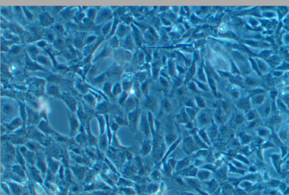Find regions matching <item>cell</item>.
<instances>
[{
  "mask_svg": "<svg viewBox=\"0 0 289 195\" xmlns=\"http://www.w3.org/2000/svg\"><path fill=\"white\" fill-rule=\"evenodd\" d=\"M153 157L157 161L162 160L165 154V144L163 137L157 134L153 138Z\"/></svg>",
  "mask_w": 289,
  "mask_h": 195,
  "instance_id": "6da1fadb",
  "label": "cell"
},
{
  "mask_svg": "<svg viewBox=\"0 0 289 195\" xmlns=\"http://www.w3.org/2000/svg\"><path fill=\"white\" fill-rule=\"evenodd\" d=\"M36 166L41 173L43 178L47 172V163L46 156L44 151H39L36 152Z\"/></svg>",
  "mask_w": 289,
  "mask_h": 195,
  "instance_id": "7a4b0ae2",
  "label": "cell"
},
{
  "mask_svg": "<svg viewBox=\"0 0 289 195\" xmlns=\"http://www.w3.org/2000/svg\"><path fill=\"white\" fill-rule=\"evenodd\" d=\"M67 114L70 126V138H72L78 135V132L80 130L81 125H80V121L77 115L70 111L67 112Z\"/></svg>",
  "mask_w": 289,
  "mask_h": 195,
  "instance_id": "3957f363",
  "label": "cell"
},
{
  "mask_svg": "<svg viewBox=\"0 0 289 195\" xmlns=\"http://www.w3.org/2000/svg\"><path fill=\"white\" fill-rule=\"evenodd\" d=\"M183 149L185 152L189 155L197 153L199 150H200L191 136L184 138Z\"/></svg>",
  "mask_w": 289,
  "mask_h": 195,
  "instance_id": "277c9868",
  "label": "cell"
},
{
  "mask_svg": "<svg viewBox=\"0 0 289 195\" xmlns=\"http://www.w3.org/2000/svg\"><path fill=\"white\" fill-rule=\"evenodd\" d=\"M141 115V111L138 109H136L133 111L128 114V126L132 131H136L137 129L139 119Z\"/></svg>",
  "mask_w": 289,
  "mask_h": 195,
  "instance_id": "5b68a950",
  "label": "cell"
},
{
  "mask_svg": "<svg viewBox=\"0 0 289 195\" xmlns=\"http://www.w3.org/2000/svg\"><path fill=\"white\" fill-rule=\"evenodd\" d=\"M1 140L2 141H9L13 144H25L28 141V139L25 136H21L15 134H5L4 136H2Z\"/></svg>",
  "mask_w": 289,
  "mask_h": 195,
  "instance_id": "8992f818",
  "label": "cell"
},
{
  "mask_svg": "<svg viewBox=\"0 0 289 195\" xmlns=\"http://www.w3.org/2000/svg\"><path fill=\"white\" fill-rule=\"evenodd\" d=\"M18 148L21 154L25 160L27 164L35 166L36 164V152L29 150L25 146H21Z\"/></svg>",
  "mask_w": 289,
  "mask_h": 195,
  "instance_id": "52a82bcc",
  "label": "cell"
},
{
  "mask_svg": "<svg viewBox=\"0 0 289 195\" xmlns=\"http://www.w3.org/2000/svg\"><path fill=\"white\" fill-rule=\"evenodd\" d=\"M26 110L27 115L26 125L29 126H34L37 124H39L41 121L40 120L41 117L40 116V114L29 107H26Z\"/></svg>",
  "mask_w": 289,
  "mask_h": 195,
  "instance_id": "ba28073f",
  "label": "cell"
},
{
  "mask_svg": "<svg viewBox=\"0 0 289 195\" xmlns=\"http://www.w3.org/2000/svg\"><path fill=\"white\" fill-rule=\"evenodd\" d=\"M140 129L142 133L145 137H147L148 139L151 136V130L149 126V123L148 121V116L146 112H142L140 117Z\"/></svg>",
  "mask_w": 289,
  "mask_h": 195,
  "instance_id": "9c48e42d",
  "label": "cell"
},
{
  "mask_svg": "<svg viewBox=\"0 0 289 195\" xmlns=\"http://www.w3.org/2000/svg\"><path fill=\"white\" fill-rule=\"evenodd\" d=\"M69 168L71 169L72 173H73L79 179L83 180L88 171L89 170L86 166L75 164L74 165H70Z\"/></svg>",
  "mask_w": 289,
  "mask_h": 195,
  "instance_id": "30bf717a",
  "label": "cell"
},
{
  "mask_svg": "<svg viewBox=\"0 0 289 195\" xmlns=\"http://www.w3.org/2000/svg\"><path fill=\"white\" fill-rule=\"evenodd\" d=\"M38 128L42 133L46 136L49 135L54 136L58 134L50 126L48 122L45 120H42L40 122L38 125Z\"/></svg>",
  "mask_w": 289,
  "mask_h": 195,
  "instance_id": "8fae6325",
  "label": "cell"
},
{
  "mask_svg": "<svg viewBox=\"0 0 289 195\" xmlns=\"http://www.w3.org/2000/svg\"><path fill=\"white\" fill-rule=\"evenodd\" d=\"M3 125L7 130L10 132H14L23 126V121L21 117H16L10 122H4Z\"/></svg>",
  "mask_w": 289,
  "mask_h": 195,
  "instance_id": "7c38bea8",
  "label": "cell"
},
{
  "mask_svg": "<svg viewBox=\"0 0 289 195\" xmlns=\"http://www.w3.org/2000/svg\"><path fill=\"white\" fill-rule=\"evenodd\" d=\"M62 99L66 104L68 108L72 112H75L78 109V104L76 100L68 94H63L62 95Z\"/></svg>",
  "mask_w": 289,
  "mask_h": 195,
  "instance_id": "4fadbf2b",
  "label": "cell"
},
{
  "mask_svg": "<svg viewBox=\"0 0 289 195\" xmlns=\"http://www.w3.org/2000/svg\"><path fill=\"white\" fill-rule=\"evenodd\" d=\"M152 150L153 142L149 139H147L144 140L141 144V146L140 149V154L143 157L147 156L152 151Z\"/></svg>",
  "mask_w": 289,
  "mask_h": 195,
  "instance_id": "5bb4252c",
  "label": "cell"
},
{
  "mask_svg": "<svg viewBox=\"0 0 289 195\" xmlns=\"http://www.w3.org/2000/svg\"><path fill=\"white\" fill-rule=\"evenodd\" d=\"M123 105L126 111L129 114L137 108V99L134 97H129L127 98Z\"/></svg>",
  "mask_w": 289,
  "mask_h": 195,
  "instance_id": "9a60e30c",
  "label": "cell"
},
{
  "mask_svg": "<svg viewBox=\"0 0 289 195\" xmlns=\"http://www.w3.org/2000/svg\"><path fill=\"white\" fill-rule=\"evenodd\" d=\"M47 167L49 170L53 174H55L60 169V162L59 161L54 158L46 156Z\"/></svg>",
  "mask_w": 289,
  "mask_h": 195,
  "instance_id": "2e32d148",
  "label": "cell"
},
{
  "mask_svg": "<svg viewBox=\"0 0 289 195\" xmlns=\"http://www.w3.org/2000/svg\"><path fill=\"white\" fill-rule=\"evenodd\" d=\"M25 146L27 147V148L32 151L36 152L37 151H44L45 150V147H43L41 144L39 143L32 140L31 139L28 140L27 143L25 144Z\"/></svg>",
  "mask_w": 289,
  "mask_h": 195,
  "instance_id": "e0dca14e",
  "label": "cell"
},
{
  "mask_svg": "<svg viewBox=\"0 0 289 195\" xmlns=\"http://www.w3.org/2000/svg\"><path fill=\"white\" fill-rule=\"evenodd\" d=\"M27 166L28 168L29 173L31 174L32 178L36 182H38L39 183L42 182V179L41 176V173L39 170V169L36 168L35 167V166H32L28 164H27Z\"/></svg>",
  "mask_w": 289,
  "mask_h": 195,
  "instance_id": "ac0fdd59",
  "label": "cell"
},
{
  "mask_svg": "<svg viewBox=\"0 0 289 195\" xmlns=\"http://www.w3.org/2000/svg\"><path fill=\"white\" fill-rule=\"evenodd\" d=\"M98 148L102 152H106L108 149V147H110L108 139L107 134L104 133L102 135H100L98 142Z\"/></svg>",
  "mask_w": 289,
  "mask_h": 195,
  "instance_id": "d6986e66",
  "label": "cell"
},
{
  "mask_svg": "<svg viewBox=\"0 0 289 195\" xmlns=\"http://www.w3.org/2000/svg\"><path fill=\"white\" fill-rule=\"evenodd\" d=\"M2 149L3 151V153L11 154L16 156L17 154L16 149L14 147V144L11 143L10 142L3 141V142H2Z\"/></svg>",
  "mask_w": 289,
  "mask_h": 195,
  "instance_id": "ffe728a7",
  "label": "cell"
},
{
  "mask_svg": "<svg viewBox=\"0 0 289 195\" xmlns=\"http://www.w3.org/2000/svg\"><path fill=\"white\" fill-rule=\"evenodd\" d=\"M144 107L149 111H154L157 108V100L153 97H146L144 101Z\"/></svg>",
  "mask_w": 289,
  "mask_h": 195,
  "instance_id": "44dd1931",
  "label": "cell"
},
{
  "mask_svg": "<svg viewBox=\"0 0 289 195\" xmlns=\"http://www.w3.org/2000/svg\"><path fill=\"white\" fill-rule=\"evenodd\" d=\"M197 118L199 123L202 126L209 125L211 123V117L207 112H201L199 115H198Z\"/></svg>",
  "mask_w": 289,
  "mask_h": 195,
  "instance_id": "7402d4cb",
  "label": "cell"
},
{
  "mask_svg": "<svg viewBox=\"0 0 289 195\" xmlns=\"http://www.w3.org/2000/svg\"><path fill=\"white\" fill-rule=\"evenodd\" d=\"M190 165V161L187 157H185L183 159L177 161L175 170L177 171H181Z\"/></svg>",
  "mask_w": 289,
  "mask_h": 195,
  "instance_id": "603a6c76",
  "label": "cell"
},
{
  "mask_svg": "<svg viewBox=\"0 0 289 195\" xmlns=\"http://www.w3.org/2000/svg\"><path fill=\"white\" fill-rule=\"evenodd\" d=\"M111 110V106L108 104V103L106 102H103L99 104L96 107V112L98 115L105 114L108 113Z\"/></svg>",
  "mask_w": 289,
  "mask_h": 195,
  "instance_id": "cb8c5ba5",
  "label": "cell"
},
{
  "mask_svg": "<svg viewBox=\"0 0 289 195\" xmlns=\"http://www.w3.org/2000/svg\"><path fill=\"white\" fill-rule=\"evenodd\" d=\"M16 151H17V154H16L15 158H16V161L17 162V164H19L23 169H24L26 171L27 168V164L25 160L24 159L23 155L21 154L18 147H17L16 148Z\"/></svg>",
  "mask_w": 289,
  "mask_h": 195,
  "instance_id": "d4e9b609",
  "label": "cell"
},
{
  "mask_svg": "<svg viewBox=\"0 0 289 195\" xmlns=\"http://www.w3.org/2000/svg\"><path fill=\"white\" fill-rule=\"evenodd\" d=\"M15 107L11 103H5L4 104H2L1 106L2 112L6 115H11L13 114L15 111Z\"/></svg>",
  "mask_w": 289,
  "mask_h": 195,
  "instance_id": "484cf974",
  "label": "cell"
},
{
  "mask_svg": "<svg viewBox=\"0 0 289 195\" xmlns=\"http://www.w3.org/2000/svg\"><path fill=\"white\" fill-rule=\"evenodd\" d=\"M176 119L179 123L184 124H186L189 121H190L189 117L186 113L185 110H182L181 111L180 114L176 116Z\"/></svg>",
  "mask_w": 289,
  "mask_h": 195,
  "instance_id": "4316f807",
  "label": "cell"
},
{
  "mask_svg": "<svg viewBox=\"0 0 289 195\" xmlns=\"http://www.w3.org/2000/svg\"><path fill=\"white\" fill-rule=\"evenodd\" d=\"M197 134H198V136L199 137H200V138L203 140V142L205 143H206L208 147H209L211 145V140L209 139V137H208L205 128H203L202 129H200V130H198Z\"/></svg>",
  "mask_w": 289,
  "mask_h": 195,
  "instance_id": "83f0119b",
  "label": "cell"
},
{
  "mask_svg": "<svg viewBox=\"0 0 289 195\" xmlns=\"http://www.w3.org/2000/svg\"><path fill=\"white\" fill-rule=\"evenodd\" d=\"M191 136L193 138L197 146L200 150H206L208 148V146L203 142V140L200 138V137L198 136L197 133Z\"/></svg>",
  "mask_w": 289,
  "mask_h": 195,
  "instance_id": "f1b7e54d",
  "label": "cell"
},
{
  "mask_svg": "<svg viewBox=\"0 0 289 195\" xmlns=\"http://www.w3.org/2000/svg\"><path fill=\"white\" fill-rule=\"evenodd\" d=\"M96 117H97V118L98 121V122H99L100 135H102L104 133L105 126L107 125L106 118H104L101 115H96Z\"/></svg>",
  "mask_w": 289,
  "mask_h": 195,
  "instance_id": "f546056e",
  "label": "cell"
},
{
  "mask_svg": "<svg viewBox=\"0 0 289 195\" xmlns=\"http://www.w3.org/2000/svg\"><path fill=\"white\" fill-rule=\"evenodd\" d=\"M185 111L190 121H193L195 118L197 117L198 110L194 107H186Z\"/></svg>",
  "mask_w": 289,
  "mask_h": 195,
  "instance_id": "4dcf8cb0",
  "label": "cell"
},
{
  "mask_svg": "<svg viewBox=\"0 0 289 195\" xmlns=\"http://www.w3.org/2000/svg\"><path fill=\"white\" fill-rule=\"evenodd\" d=\"M40 22L43 25H48L53 22V20L47 13H43L40 15Z\"/></svg>",
  "mask_w": 289,
  "mask_h": 195,
  "instance_id": "1f68e13d",
  "label": "cell"
},
{
  "mask_svg": "<svg viewBox=\"0 0 289 195\" xmlns=\"http://www.w3.org/2000/svg\"><path fill=\"white\" fill-rule=\"evenodd\" d=\"M238 106L239 108L242 110H248L250 108V104L249 99L248 98H244L241 99L238 103Z\"/></svg>",
  "mask_w": 289,
  "mask_h": 195,
  "instance_id": "d6a6232c",
  "label": "cell"
},
{
  "mask_svg": "<svg viewBox=\"0 0 289 195\" xmlns=\"http://www.w3.org/2000/svg\"><path fill=\"white\" fill-rule=\"evenodd\" d=\"M9 185H10V188L11 190V192L13 193L14 195H21V191H22V189L18 184H17L16 183H10L9 184Z\"/></svg>",
  "mask_w": 289,
  "mask_h": 195,
  "instance_id": "836d02e7",
  "label": "cell"
},
{
  "mask_svg": "<svg viewBox=\"0 0 289 195\" xmlns=\"http://www.w3.org/2000/svg\"><path fill=\"white\" fill-rule=\"evenodd\" d=\"M209 129L208 130H206L207 134L208 136L209 137V139H215L217 136V127L215 126V125H211V128H209Z\"/></svg>",
  "mask_w": 289,
  "mask_h": 195,
  "instance_id": "e575fe53",
  "label": "cell"
},
{
  "mask_svg": "<svg viewBox=\"0 0 289 195\" xmlns=\"http://www.w3.org/2000/svg\"><path fill=\"white\" fill-rule=\"evenodd\" d=\"M47 92L49 95L62 97V96L60 95V90L57 86H51L47 90Z\"/></svg>",
  "mask_w": 289,
  "mask_h": 195,
  "instance_id": "d590c367",
  "label": "cell"
},
{
  "mask_svg": "<svg viewBox=\"0 0 289 195\" xmlns=\"http://www.w3.org/2000/svg\"><path fill=\"white\" fill-rule=\"evenodd\" d=\"M198 176L202 179H205L207 178L209 176L211 175V172L209 170L207 169H202L198 172Z\"/></svg>",
  "mask_w": 289,
  "mask_h": 195,
  "instance_id": "8d00e7d4",
  "label": "cell"
},
{
  "mask_svg": "<svg viewBox=\"0 0 289 195\" xmlns=\"http://www.w3.org/2000/svg\"><path fill=\"white\" fill-rule=\"evenodd\" d=\"M195 100L196 106H197V107L202 108H204L206 107V104L203 98L199 96H196L195 98Z\"/></svg>",
  "mask_w": 289,
  "mask_h": 195,
  "instance_id": "74e56055",
  "label": "cell"
},
{
  "mask_svg": "<svg viewBox=\"0 0 289 195\" xmlns=\"http://www.w3.org/2000/svg\"><path fill=\"white\" fill-rule=\"evenodd\" d=\"M122 91V89L121 86L119 84L117 83V84L115 85L112 89V93L113 96L116 97L117 95L121 93Z\"/></svg>",
  "mask_w": 289,
  "mask_h": 195,
  "instance_id": "f35d334b",
  "label": "cell"
},
{
  "mask_svg": "<svg viewBox=\"0 0 289 195\" xmlns=\"http://www.w3.org/2000/svg\"><path fill=\"white\" fill-rule=\"evenodd\" d=\"M84 99L91 106H95L96 104V99L93 96L88 94L85 96H84Z\"/></svg>",
  "mask_w": 289,
  "mask_h": 195,
  "instance_id": "ab89813d",
  "label": "cell"
},
{
  "mask_svg": "<svg viewBox=\"0 0 289 195\" xmlns=\"http://www.w3.org/2000/svg\"><path fill=\"white\" fill-rule=\"evenodd\" d=\"M103 90L104 93L108 95L109 96L113 97V95L112 93V90H111V85L109 83H106L104 84V86H103Z\"/></svg>",
  "mask_w": 289,
  "mask_h": 195,
  "instance_id": "60d3db41",
  "label": "cell"
},
{
  "mask_svg": "<svg viewBox=\"0 0 289 195\" xmlns=\"http://www.w3.org/2000/svg\"><path fill=\"white\" fill-rule=\"evenodd\" d=\"M114 120L119 125H128V120H124V118L120 116L114 117Z\"/></svg>",
  "mask_w": 289,
  "mask_h": 195,
  "instance_id": "b9f144b4",
  "label": "cell"
},
{
  "mask_svg": "<svg viewBox=\"0 0 289 195\" xmlns=\"http://www.w3.org/2000/svg\"><path fill=\"white\" fill-rule=\"evenodd\" d=\"M205 162V160L204 159L203 157H200L199 158H198L197 159H196L194 162V165L195 166V167H198V166H202L203 165L204 163Z\"/></svg>",
  "mask_w": 289,
  "mask_h": 195,
  "instance_id": "7bdbcfd3",
  "label": "cell"
},
{
  "mask_svg": "<svg viewBox=\"0 0 289 195\" xmlns=\"http://www.w3.org/2000/svg\"><path fill=\"white\" fill-rule=\"evenodd\" d=\"M264 100V96L263 95H256L254 98V103L256 105H259L262 104L263 101Z\"/></svg>",
  "mask_w": 289,
  "mask_h": 195,
  "instance_id": "ee69618b",
  "label": "cell"
},
{
  "mask_svg": "<svg viewBox=\"0 0 289 195\" xmlns=\"http://www.w3.org/2000/svg\"><path fill=\"white\" fill-rule=\"evenodd\" d=\"M167 162L169 164V165L171 166V168L172 169H175L177 161H176L173 158H169Z\"/></svg>",
  "mask_w": 289,
  "mask_h": 195,
  "instance_id": "f6af8a7d",
  "label": "cell"
},
{
  "mask_svg": "<svg viewBox=\"0 0 289 195\" xmlns=\"http://www.w3.org/2000/svg\"><path fill=\"white\" fill-rule=\"evenodd\" d=\"M163 107H164V108L165 109L166 111H169L170 110H171V106L170 104V103L169 102V101L167 99L165 100L163 102Z\"/></svg>",
  "mask_w": 289,
  "mask_h": 195,
  "instance_id": "bcb514c9",
  "label": "cell"
},
{
  "mask_svg": "<svg viewBox=\"0 0 289 195\" xmlns=\"http://www.w3.org/2000/svg\"><path fill=\"white\" fill-rule=\"evenodd\" d=\"M258 65L259 67V69H262L263 71H267V69H266V64L264 63L263 61L258 60Z\"/></svg>",
  "mask_w": 289,
  "mask_h": 195,
  "instance_id": "7dc6e473",
  "label": "cell"
},
{
  "mask_svg": "<svg viewBox=\"0 0 289 195\" xmlns=\"http://www.w3.org/2000/svg\"><path fill=\"white\" fill-rule=\"evenodd\" d=\"M280 121V119L279 117L275 116V117H272L270 119V123H272L273 125H276L277 124H278Z\"/></svg>",
  "mask_w": 289,
  "mask_h": 195,
  "instance_id": "c3c4849f",
  "label": "cell"
},
{
  "mask_svg": "<svg viewBox=\"0 0 289 195\" xmlns=\"http://www.w3.org/2000/svg\"><path fill=\"white\" fill-rule=\"evenodd\" d=\"M244 121V118L241 115H238L235 118V122L237 124H240L242 122Z\"/></svg>",
  "mask_w": 289,
  "mask_h": 195,
  "instance_id": "681fc988",
  "label": "cell"
},
{
  "mask_svg": "<svg viewBox=\"0 0 289 195\" xmlns=\"http://www.w3.org/2000/svg\"><path fill=\"white\" fill-rule=\"evenodd\" d=\"M246 82L250 85H255L257 83L254 79H252L251 78H248L246 80Z\"/></svg>",
  "mask_w": 289,
  "mask_h": 195,
  "instance_id": "f907efd6",
  "label": "cell"
},
{
  "mask_svg": "<svg viewBox=\"0 0 289 195\" xmlns=\"http://www.w3.org/2000/svg\"><path fill=\"white\" fill-rule=\"evenodd\" d=\"M278 106L280 107V108H281V109H282L284 110H286V108L285 106L284 105V104L281 101H278Z\"/></svg>",
  "mask_w": 289,
  "mask_h": 195,
  "instance_id": "816d5d0a",
  "label": "cell"
},
{
  "mask_svg": "<svg viewBox=\"0 0 289 195\" xmlns=\"http://www.w3.org/2000/svg\"><path fill=\"white\" fill-rule=\"evenodd\" d=\"M264 15L266 17H269V18H272L274 16V14L273 13V12H265L264 13Z\"/></svg>",
  "mask_w": 289,
  "mask_h": 195,
  "instance_id": "f5cc1de1",
  "label": "cell"
},
{
  "mask_svg": "<svg viewBox=\"0 0 289 195\" xmlns=\"http://www.w3.org/2000/svg\"><path fill=\"white\" fill-rule=\"evenodd\" d=\"M254 116H255V115L252 112H250L248 115V118L249 120H252L254 118Z\"/></svg>",
  "mask_w": 289,
  "mask_h": 195,
  "instance_id": "db71d44e",
  "label": "cell"
},
{
  "mask_svg": "<svg viewBox=\"0 0 289 195\" xmlns=\"http://www.w3.org/2000/svg\"></svg>",
  "mask_w": 289,
  "mask_h": 195,
  "instance_id": "11a10c76",
  "label": "cell"
}]
</instances>
